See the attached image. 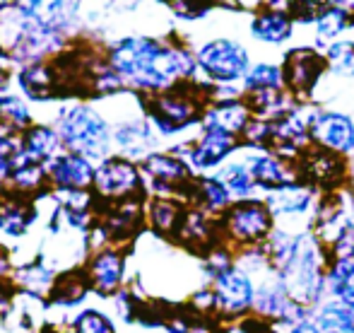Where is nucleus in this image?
Listing matches in <instances>:
<instances>
[{
  "mask_svg": "<svg viewBox=\"0 0 354 333\" xmlns=\"http://www.w3.org/2000/svg\"><path fill=\"white\" fill-rule=\"evenodd\" d=\"M111 66L121 78L149 92H164L188 82L198 71L196 56L181 46H164L149 39H126L111 53Z\"/></svg>",
  "mask_w": 354,
  "mask_h": 333,
  "instance_id": "1",
  "label": "nucleus"
},
{
  "mask_svg": "<svg viewBox=\"0 0 354 333\" xmlns=\"http://www.w3.org/2000/svg\"><path fill=\"white\" fill-rule=\"evenodd\" d=\"M328 266H330L328 246L311 230H306L301 237L299 253L277 276L282 278L289 295L299 305H304L306 309H316L323 300H328V287H326Z\"/></svg>",
  "mask_w": 354,
  "mask_h": 333,
  "instance_id": "2",
  "label": "nucleus"
},
{
  "mask_svg": "<svg viewBox=\"0 0 354 333\" xmlns=\"http://www.w3.org/2000/svg\"><path fill=\"white\" fill-rule=\"evenodd\" d=\"M207 104H210V87L181 82L149 99L147 109L154 126L167 136H171V133L193 126V123H201Z\"/></svg>",
  "mask_w": 354,
  "mask_h": 333,
  "instance_id": "3",
  "label": "nucleus"
},
{
  "mask_svg": "<svg viewBox=\"0 0 354 333\" xmlns=\"http://www.w3.org/2000/svg\"><path fill=\"white\" fill-rule=\"evenodd\" d=\"M277 227L275 215L268 208L266 198L253 196L243 201H234L229 210L219 217V230L222 240L234 251L246 249V246H261L268 242L272 230Z\"/></svg>",
  "mask_w": 354,
  "mask_h": 333,
  "instance_id": "4",
  "label": "nucleus"
},
{
  "mask_svg": "<svg viewBox=\"0 0 354 333\" xmlns=\"http://www.w3.org/2000/svg\"><path fill=\"white\" fill-rule=\"evenodd\" d=\"M212 290V314L222 324L246 319L253 314L256 302V280L251 273H246L236 261L219 271L207 280Z\"/></svg>",
  "mask_w": 354,
  "mask_h": 333,
  "instance_id": "5",
  "label": "nucleus"
},
{
  "mask_svg": "<svg viewBox=\"0 0 354 333\" xmlns=\"http://www.w3.org/2000/svg\"><path fill=\"white\" fill-rule=\"evenodd\" d=\"M198 71L210 84H241L251 68V53L236 39H212L196 53Z\"/></svg>",
  "mask_w": 354,
  "mask_h": 333,
  "instance_id": "6",
  "label": "nucleus"
},
{
  "mask_svg": "<svg viewBox=\"0 0 354 333\" xmlns=\"http://www.w3.org/2000/svg\"><path fill=\"white\" fill-rule=\"evenodd\" d=\"M263 198H266L270 213L275 215L277 225L304 232L311 230V220L318 201H321V191L301 179V181H294L289 186L263 193Z\"/></svg>",
  "mask_w": 354,
  "mask_h": 333,
  "instance_id": "7",
  "label": "nucleus"
},
{
  "mask_svg": "<svg viewBox=\"0 0 354 333\" xmlns=\"http://www.w3.org/2000/svg\"><path fill=\"white\" fill-rule=\"evenodd\" d=\"M284 87L299 99V102H313L318 84L323 75H328L323 51L316 46H294L282 58Z\"/></svg>",
  "mask_w": 354,
  "mask_h": 333,
  "instance_id": "8",
  "label": "nucleus"
},
{
  "mask_svg": "<svg viewBox=\"0 0 354 333\" xmlns=\"http://www.w3.org/2000/svg\"><path fill=\"white\" fill-rule=\"evenodd\" d=\"M236 152H241V141L232 133L217 131V128H201L198 141L174 147V155L186 160L193 174H207L210 169L224 167Z\"/></svg>",
  "mask_w": 354,
  "mask_h": 333,
  "instance_id": "9",
  "label": "nucleus"
},
{
  "mask_svg": "<svg viewBox=\"0 0 354 333\" xmlns=\"http://www.w3.org/2000/svg\"><path fill=\"white\" fill-rule=\"evenodd\" d=\"M301 179L318 188L321 193L342 191L350 186V169H347V157L337 155L326 147L311 145L297 160Z\"/></svg>",
  "mask_w": 354,
  "mask_h": 333,
  "instance_id": "10",
  "label": "nucleus"
},
{
  "mask_svg": "<svg viewBox=\"0 0 354 333\" xmlns=\"http://www.w3.org/2000/svg\"><path fill=\"white\" fill-rule=\"evenodd\" d=\"M311 141L313 145L350 157L354 152V116L340 109L321 104L311 107Z\"/></svg>",
  "mask_w": 354,
  "mask_h": 333,
  "instance_id": "11",
  "label": "nucleus"
},
{
  "mask_svg": "<svg viewBox=\"0 0 354 333\" xmlns=\"http://www.w3.org/2000/svg\"><path fill=\"white\" fill-rule=\"evenodd\" d=\"M311 107L313 102H301L287 111L284 116L272 121V145L270 150L280 152L282 157L299 160L308 147L311 141Z\"/></svg>",
  "mask_w": 354,
  "mask_h": 333,
  "instance_id": "12",
  "label": "nucleus"
},
{
  "mask_svg": "<svg viewBox=\"0 0 354 333\" xmlns=\"http://www.w3.org/2000/svg\"><path fill=\"white\" fill-rule=\"evenodd\" d=\"M241 157L246 160V165L263 193L289 186L294 181H301L297 160L282 157L275 150H246V147H241Z\"/></svg>",
  "mask_w": 354,
  "mask_h": 333,
  "instance_id": "13",
  "label": "nucleus"
},
{
  "mask_svg": "<svg viewBox=\"0 0 354 333\" xmlns=\"http://www.w3.org/2000/svg\"><path fill=\"white\" fill-rule=\"evenodd\" d=\"M142 172L149 177L152 186L159 193H181V196L191 198V188H193V169L188 167L186 160H181L174 152H152V155L145 157L142 162Z\"/></svg>",
  "mask_w": 354,
  "mask_h": 333,
  "instance_id": "14",
  "label": "nucleus"
},
{
  "mask_svg": "<svg viewBox=\"0 0 354 333\" xmlns=\"http://www.w3.org/2000/svg\"><path fill=\"white\" fill-rule=\"evenodd\" d=\"M176 242L183 244L186 249L198 251L201 256H205L207 251L214 249L217 244H222V230H219V217L205 213L198 206H186V213L181 217V225L176 230Z\"/></svg>",
  "mask_w": 354,
  "mask_h": 333,
  "instance_id": "15",
  "label": "nucleus"
},
{
  "mask_svg": "<svg viewBox=\"0 0 354 333\" xmlns=\"http://www.w3.org/2000/svg\"><path fill=\"white\" fill-rule=\"evenodd\" d=\"M63 138L80 152H97L106 143V126L97 114L87 109H75L63 121Z\"/></svg>",
  "mask_w": 354,
  "mask_h": 333,
  "instance_id": "16",
  "label": "nucleus"
},
{
  "mask_svg": "<svg viewBox=\"0 0 354 333\" xmlns=\"http://www.w3.org/2000/svg\"><path fill=\"white\" fill-rule=\"evenodd\" d=\"M253 118V109L246 102V97L236 99H217L210 102L203 111L201 128H217V131L232 133V136L241 138L243 128Z\"/></svg>",
  "mask_w": 354,
  "mask_h": 333,
  "instance_id": "17",
  "label": "nucleus"
},
{
  "mask_svg": "<svg viewBox=\"0 0 354 333\" xmlns=\"http://www.w3.org/2000/svg\"><path fill=\"white\" fill-rule=\"evenodd\" d=\"M294 27H297V22L292 15L270 12V10H256L251 15V22H248V32L258 44L275 48L294 37Z\"/></svg>",
  "mask_w": 354,
  "mask_h": 333,
  "instance_id": "18",
  "label": "nucleus"
},
{
  "mask_svg": "<svg viewBox=\"0 0 354 333\" xmlns=\"http://www.w3.org/2000/svg\"><path fill=\"white\" fill-rule=\"evenodd\" d=\"M188 201L214 217H222L229 210V206L234 203V196L229 193V188L224 186V181L217 174H201L193 181L191 198Z\"/></svg>",
  "mask_w": 354,
  "mask_h": 333,
  "instance_id": "19",
  "label": "nucleus"
},
{
  "mask_svg": "<svg viewBox=\"0 0 354 333\" xmlns=\"http://www.w3.org/2000/svg\"><path fill=\"white\" fill-rule=\"evenodd\" d=\"M97 186L106 196H131L140 188V172L128 160H111L99 169Z\"/></svg>",
  "mask_w": 354,
  "mask_h": 333,
  "instance_id": "20",
  "label": "nucleus"
},
{
  "mask_svg": "<svg viewBox=\"0 0 354 333\" xmlns=\"http://www.w3.org/2000/svg\"><path fill=\"white\" fill-rule=\"evenodd\" d=\"M352 24H354L352 15L347 12L342 5L330 3L321 15H318L316 22L311 24L313 27V42H316L323 51L328 44H333V42H337V39L345 37V32L352 27Z\"/></svg>",
  "mask_w": 354,
  "mask_h": 333,
  "instance_id": "21",
  "label": "nucleus"
},
{
  "mask_svg": "<svg viewBox=\"0 0 354 333\" xmlns=\"http://www.w3.org/2000/svg\"><path fill=\"white\" fill-rule=\"evenodd\" d=\"M326 287L328 297L354 307V256H330Z\"/></svg>",
  "mask_w": 354,
  "mask_h": 333,
  "instance_id": "22",
  "label": "nucleus"
},
{
  "mask_svg": "<svg viewBox=\"0 0 354 333\" xmlns=\"http://www.w3.org/2000/svg\"><path fill=\"white\" fill-rule=\"evenodd\" d=\"M246 102L251 104V109H253L256 116L270 118V121L284 116V114L292 111L297 104H301L287 87L284 89H266V92H251V94H246Z\"/></svg>",
  "mask_w": 354,
  "mask_h": 333,
  "instance_id": "23",
  "label": "nucleus"
},
{
  "mask_svg": "<svg viewBox=\"0 0 354 333\" xmlns=\"http://www.w3.org/2000/svg\"><path fill=\"white\" fill-rule=\"evenodd\" d=\"M217 177L222 179L224 186L229 188V193L234 196V201L253 198V196H258V191H261L243 157H239V160H229L224 167H219Z\"/></svg>",
  "mask_w": 354,
  "mask_h": 333,
  "instance_id": "24",
  "label": "nucleus"
},
{
  "mask_svg": "<svg viewBox=\"0 0 354 333\" xmlns=\"http://www.w3.org/2000/svg\"><path fill=\"white\" fill-rule=\"evenodd\" d=\"M183 213H186V206L181 201H176L171 196H159L149 203V225L159 235L174 237L178 225H181Z\"/></svg>",
  "mask_w": 354,
  "mask_h": 333,
  "instance_id": "25",
  "label": "nucleus"
},
{
  "mask_svg": "<svg viewBox=\"0 0 354 333\" xmlns=\"http://www.w3.org/2000/svg\"><path fill=\"white\" fill-rule=\"evenodd\" d=\"M313 316L326 329V333H354V307L342 305L333 297L323 300L313 309Z\"/></svg>",
  "mask_w": 354,
  "mask_h": 333,
  "instance_id": "26",
  "label": "nucleus"
},
{
  "mask_svg": "<svg viewBox=\"0 0 354 333\" xmlns=\"http://www.w3.org/2000/svg\"><path fill=\"white\" fill-rule=\"evenodd\" d=\"M241 87H243V94L266 92V89H284L282 63H272V61L251 63V68H248Z\"/></svg>",
  "mask_w": 354,
  "mask_h": 333,
  "instance_id": "27",
  "label": "nucleus"
},
{
  "mask_svg": "<svg viewBox=\"0 0 354 333\" xmlns=\"http://www.w3.org/2000/svg\"><path fill=\"white\" fill-rule=\"evenodd\" d=\"M328 75L342 78V80H354V39H337L323 48Z\"/></svg>",
  "mask_w": 354,
  "mask_h": 333,
  "instance_id": "28",
  "label": "nucleus"
},
{
  "mask_svg": "<svg viewBox=\"0 0 354 333\" xmlns=\"http://www.w3.org/2000/svg\"><path fill=\"white\" fill-rule=\"evenodd\" d=\"M121 276H123V258L116 251H104L94 261L92 278H94V285L102 292H111L121 282Z\"/></svg>",
  "mask_w": 354,
  "mask_h": 333,
  "instance_id": "29",
  "label": "nucleus"
},
{
  "mask_svg": "<svg viewBox=\"0 0 354 333\" xmlns=\"http://www.w3.org/2000/svg\"><path fill=\"white\" fill-rule=\"evenodd\" d=\"M68 0H22V10L39 27H56L63 19Z\"/></svg>",
  "mask_w": 354,
  "mask_h": 333,
  "instance_id": "30",
  "label": "nucleus"
},
{
  "mask_svg": "<svg viewBox=\"0 0 354 333\" xmlns=\"http://www.w3.org/2000/svg\"><path fill=\"white\" fill-rule=\"evenodd\" d=\"M51 174L61 186L77 188V186H87L92 181V167L84 160H80V157H63V160H58L53 165Z\"/></svg>",
  "mask_w": 354,
  "mask_h": 333,
  "instance_id": "31",
  "label": "nucleus"
},
{
  "mask_svg": "<svg viewBox=\"0 0 354 333\" xmlns=\"http://www.w3.org/2000/svg\"><path fill=\"white\" fill-rule=\"evenodd\" d=\"M241 147L246 150H270L272 145V121L270 118H263V116H256L248 121V126L243 128L241 133Z\"/></svg>",
  "mask_w": 354,
  "mask_h": 333,
  "instance_id": "32",
  "label": "nucleus"
},
{
  "mask_svg": "<svg viewBox=\"0 0 354 333\" xmlns=\"http://www.w3.org/2000/svg\"><path fill=\"white\" fill-rule=\"evenodd\" d=\"M56 150V136L46 128H37V131L29 133L27 138V155L32 160H41V157H48Z\"/></svg>",
  "mask_w": 354,
  "mask_h": 333,
  "instance_id": "33",
  "label": "nucleus"
},
{
  "mask_svg": "<svg viewBox=\"0 0 354 333\" xmlns=\"http://www.w3.org/2000/svg\"><path fill=\"white\" fill-rule=\"evenodd\" d=\"M333 0H292V17L297 24H313Z\"/></svg>",
  "mask_w": 354,
  "mask_h": 333,
  "instance_id": "34",
  "label": "nucleus"
},
{
  "mask_svg": "<svg viewBox=\"0 0 354 333\" xmlns=\"http://www.w3.org/2000/svg\"><path fill=\"white\" fill-rule=\"evenodd\" d=\"M118 143L123 147H131L136 152H145V147L152 143V136H149V128L140 126V123H133V126H126L118 131Z\"/></svg>",
  "mask_w": 354,
  "mask_h": 333,
  "instance_id": "35",
  "label": "nucleus"
},
{
  "mask_svg": "<svg viewBox=\"0 0 354 333\" xmlns=\"http://www.w3.org/2000/svg\"><path fill=\"white\" fill-rule=\"evenodd\" d=\"M178 17L198 19L212 8V0H167Z\"/></svg>",
  "mask_w": 354,
  "mask_h": 333,
  "instance_id": "36",
  "label": "nucleus"
},
{
  "mask_svg": "<svg viewBox=\"0 0 354 333\" xmlns=\"http://www.w3.org/2000/svg\"><path fill=\"white\" fill-rule=\"evenodd\" d=\"M75 329H77V333H113L106 316L97 314V312H84V314L75 321Z\"/></svg>",
  "mask_w": 354,
  "mask_h": 333,
  "instance_id": "37",
  "label": "nucleus"
},
{
  "mask_svg": "<svg viewBox=\"0 0 354 333\" xmlns=\"http://www.w3.org/2000/svg\"><path fill=\"white\" fill-rule=\"evenodd\" d=\"M280 333H326L321 324H318V319L313 316V312H308L306 316H301L299 321H294L292 326H287L284 331Z\"/></svg>",
  "mask_w": 354,
  "mask_h": 333,
  "instance_id": "38",
  "label": "nucleus"
},
{
  "mask_svg": "<svg viewBox=\"0 0 354 333\" xmlns=\"http://www.w3.org/2000/svg\"><path fill=\"white\" fill-rule=\"evenodd\" d=\"M27 220H29L27 215H22L19 210L10 208L8 213H3V215H0V227H3L5 232H12V235H15V232H22L24 230Z\"/></svg>",
  "mask_w": 354,
  "mask_h": 333,
  "instance_id": "39",
  "label": "nucleus"
},
{
  "mask_svg": "<svg viewBox=\"0 0 354 333\" xmlns=\"http://www.w3.org/2000/svg\"><path fill=\"white\" fill-rule=\"evenodd\" d=\"M0 116L10 118V121H15V123L27 121V111H24V107L17 99H3V102H0Z\"/></svg>",
  "mask_w": 354,
  "mask_h": 333,
  "instance_id": "40",
  "label": "nucleus"
},
{
  "mask_svg": "<svg viewBox=\"0 0 354 333\" xmlns=\"http://www.w3.org/2000/svg\"><path fill=\"white\" fill-rule=\"evenodd\" d=\"M15 181H17L19 186H37V183L41 181V169L34 167V165H27V167L17 169V174H15Z\"/></svg>",
  "mask_w": 354,
  "mask_h": 333,
  "instance_id": "41",
  "label": "nucleus"
},
{
  "mask_svg": "<svg viewBox=\"0 0 354 333\" xmlns=\"http://www.w3.org/2000/svg\"><path fill=\"white\" fill-rule=\"evenodd\" d=\"M15 152H17V145H15L12 141H8V138H3V141H0V174L8 169Z\"/></svg>",
  "mask_w": 354,
  "mask_h": 333,
  "instance_id": "42",
  "label": "nucleus"
},
{
  "mask_svg": "<svg viewBox=\"0 0 354 333\" xmlns=\"http://www.w3.org/2000/svg\"><path fill=\"white\" fill-rule=\"evenodd\" d=\"M258 10H270V12L292 15V0H261Z\"/></svg>",
  "mask_w": 354,
  "mask_h": 333,
  "instance_id": "43",
  "label": "nucleus"
},
{
  "mask_svg": "<svg viewBox=\"0 0 354 333\" xmlns=\"http://www.w3.org/2000/svg\"><path fill=\"white\" fill-rule=\"evenodd\" d=\"M347 169H350V188H354V152L347 157Z\"/></svg>",
  "mask_w": 354,
  "mask_h": 333,
  "instance_id": "44",
  "label": "nucleus"
}]
</instances>
